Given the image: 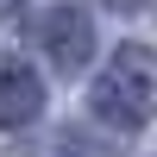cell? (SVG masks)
<instances>
[{
	"instance_id": "5b68a950",
	"label": "cell",
	"mask_w": 157,
	"mask_h": 157,
	"mask_svg": "<svg viewBox=\"0 0 157 157\" xmlns=\"http://www.w3.org/2000/svg\"><path fill=\"white\" fill-rule=\"evenodd\" d=\"M6 6H13V0H0V13H6Z\"/></svg>"
},
{
	"instance_id": "3957f363",
	"label": "cell",
	"mask_w": 157,
	"mask_h": 157,
	"mask_svg": "<svg viewBox=\"0 0 157 157\" xmlns=\"http://www.w3.org/2000/svg\"><path fill=\"white\" fill-rule=\"evenodd\" d=\"M38 113H44V82H38L25 63H6V69H0V132L32 126Z\"/></svg>"
},
{
	"instance_id": "277c9868",
	"label": "cell",
	"mask_w": 157,
	"mask_h": 157,
	"mask_svg": "<svg viewBox=\"0 0 157 157\" xmlns=\"http://www.w3.org/2000/svg\"><path fill=\"white\" fill-rule=\"evenodd\" d=\"M63 151H69V157H94V151H88V145H82V151H75V138H63Z\"/></svg>"
},
{
	"instance_id": "7a4b0ae2",
	"label": "cell",
	"mask_w": 157,
	"mask_h": 157,
	"mask_svg": "<svg viewBox=\"0 0 157 157\" xmlns=\"http://www.w3.org/2000/svg\"><path fill=\"white\" fill-rule=\"evenodd\" d=\"M32 38H38V50L50 57L57 75H82L88 57H94V19L82 6H44L32 19Z\"/></svg>"
},
{
	"instance_id": "6da1fadb",
	"label": "cell",
	"mask_w": 157,
	"mask_h": 157,
	"mask_svg": "<svg viewBox=\"0 0 157 157\" xmlns=\"http://www.w3.org/2000/svg\"><path fill=\"white\" fill-rule=\"evenodd\" d=\"M88 113L120 132H138V126L157 120V50L151 44H120L113 63L94 75V94H88Z\"/></svg>"
}]
</instances>
